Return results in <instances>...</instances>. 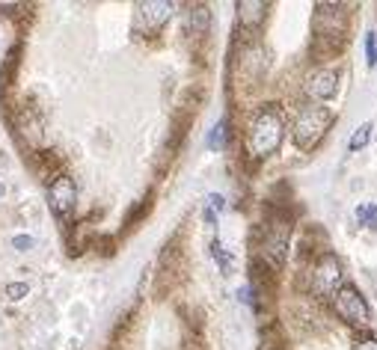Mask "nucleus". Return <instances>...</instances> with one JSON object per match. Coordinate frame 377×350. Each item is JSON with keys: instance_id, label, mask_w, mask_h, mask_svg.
Instances as JSON below:
<instances>
[{"instance_id": "nucleus-18", "label": "nucleus", "mask_w": 377, "mask_h": 350, "mask_svg": "<svg viewBox=\"0 0 377 350\" xmlns=\"http://www.w3.org/2000/svg\"><path fill=\"white\" fill-rule=\"evenodd\" d=\"M205 202H208V208L214 211V214H217V211H226V199H223L220 193H208Z\"/></svg>"}, {"instance_id": "nucleus-19", "label": "nucleus", "mask_w": 377, "mask_h": 350, "mask_svg": "<svg viewBox=\"0 0 377 350\" xmlns=\"http://www.w3.org/2000/svg\"><path fill=\"white\" fill-rule=\"evenodd\" d=\"M354 350H377V339H359Z\"/></svg>"}, {"instance_id": "nucleus-5", "label": "nucleus", "mask_w": 377, "mask_h": 350, "mask_svg": "<svg viewBox=\"0 0 377 350\" xmlns=\"http://www.w3.org/2000/svg\"><path fill=\"white\" fill-rule=\"evenodd\" d=\"M48 202H51V211L57 217H69L74 211V202H78V187L69 175H57L54 184L48 187Z\"/></svg>"}, {"instance_id": "nucleus-16", "label": "nucleus", "mask_w": 377, "mask_h": 350, "mask_svg": "<svg viewBox=\"0 0 377 350\" xmlns=\"http://www.w3.org/2000/svg\"><path fill=\"white\" fill-rule=\"evenodd\" d=\"M205 27H208V9L199 6V9L193 12V36H199Z\"/></svg>"}, {"instance_id": "nucleus-13", "label": "nucleus", "mask_w": 377, "mask_h": 350, "mask_svg": "<svg viewBox=\"0 0 377 350\" xmlns=\"http://www.w3.org/2000/svg\"><path fill=\"white\" fill-rule=\"evenodd\" d=\"M211 255H214V258L220 261V270H223V273H229V270H232V255L226 253V246L217 241V237L211 241Z\"/></svg>"}, {"instance_id": "nucleus-9", "label": "nucleus", "mask_w": 377, "mask_h": 350, "mask_svg": "<svg viewBox=\"0 0 377 350\" xmlns=\"http://www.w3.org/2000/svg\"><path fill=\"white\" fill-rule=\"evenodd\" d=\"M268 9H270V4H261V0L249 4V0H244V4H238V15H241V24H244V27L253 30V27H259V24L265 21Z\"/></svg>"}, {"instance_id": "nucleus-2", "label": "nucleus", "mask_w": 377, "mask_h": 350, "mask_svg": "<svg viewBox=\"0 0 377 350\" xmlns=\"http://www.w3.org/2000/svg\"><path fill=\"white\" fill-rule=\"evenodd\" d=\"M330 122H333V113L321 104H309L306 110H300V116L294 122V146L312 148L324 136V131L330 128Z\"/></svg>"}, {"instance_id": "nucleus-10", "label": "nucleus", "mask_w": 377, "mask_h": 350, "mask_svg": "<svg viewBox=\"0 0 377 350\" xmlns=\"http://www.w3.org/2000/svg\"><path fill=\"white\" fill-rule=\"evenodd\" d=\"M371 134H374V125L371 122H362L359 128L354 131V136L348 140V152H362V148L371 143Z\"/></svg>"}, {"instance_id": "nucleus-8", "label": "nucleus", "mask_w": 377, "mask_h": 350, "mask_svg": "<svg viewBox=\"0 0 377 350\" xmlns=\"http://www.w3.org/2000/svg\"><path fill=\"white\" fill-rule=\"evenodd\" d=\"M172 4H140L137 6V18H140V24L146 30H158V27H163L170 18H172Z\"/></svg>"}, {"instance_id": "nucleus-17", "label": "nucleus", "mask_w": 377, "mask_h": 350, "mask_svg": "<svg viewBox=\"0 0 377 350\" xmlns=\"http://www.w3.org/2000/svg\"><path fill=\"white\" fill-rule=\"evenodd\" d=\"M33 244H36V241H33L30 234H15V237H12V246H15L18 253H27V249H30Z\"/></svg>"}, {"instance_id": "nucleus-20", "label": "nucleus", "mask_w": 377, "mask_h": 350, "mask_svg": "<svg viewBox=\"0 0 377 350\" xmlns=\"http://www.w3.org/2000/svg\"><path fill=\"white\" fill-rule=\"evenodd\" d=\"M203 220L208 223V226H217V214H214V211H211L208 205H205V211H203Z\"/></svg>"}, {"instance_id": "nucleus-4", "label": "nucleus", "mask_w": 377, "mask_h": 350, "mask_svg": "<svg viewBox=\"0 0 377 350\" xmlns=\"http://www.w3.org/2000/svg\"><path fill=\"white\" fill-rule=\"evenodd\" d=\"M288 223L285 220H273L265 226V234H261V244H259V253L261 258L268 261V267H280L285 261L288 253Z\"/></svg>"}, {"instance_id": "nucleus-6", "label": "nucleus", "mask_w": 377, "mask_h": 350, "mask_svg": "<svg viewBox=\"0 0 377 350\" xmlns=\"http://www.w3.org/2000/svg\"><path fill=\"white\" fill-rule=\"evenodd\" d=\"M342 285H345L342 282V261H338L333 253H327L315 267V291L321 297H333Z\"/></svg>"}, {"instance_id": "nucleus-12", "label": "nucleus", "mask_w": 377, "mask_h": 350, "mask_svg": "<svg viewBox=\"0 0 377 350\" xmlns=\"http://www.w3.org/2000/svg\"><path fill=\"white\" fill-rule=\"evenodd\" d=\"M357 220H359V226L377 229V205H374V202L359 205V208H357Z\"/></svg>"}, {"instance_id": "nucleus-21", "label": "nucleus", "mask_w": 377, "mask_h": 350, "mask_svg": "<svg viewBox=\"0 0 377 350\" xmlns=\"http://www.w3.org/2000/svg\"><path fill=\"white\" fill-rule=\"evenodd\" d=\"M238 294H241V300H244V303H253V297H249V288H241Z\"/></svg>"}, {"instance_id": "nucleus-7", "label": "nucleus", "mask_w": 377, "mask_h": 350, "mask_svg": "<svg viewBox=\"0 0 377 350\" xmlns=\"http://www.w3.org/2000/svg\"><path fill=\"white\" fill-rule=\"evenodd\" d=\"M306 98H312L315 104H324L338 92V71L336 69H318L312 71L306 78V86H303Z\"/></svg>"}, {"instance_id": "nucleus-22", "label": "nucleus", "mask_w": 377, "mask_h": 350, "mask_svg": "<svg viewBox=\"0 0 377 350\" xmlns=\"http://www.w3.org/2000/svg\"><path fill=\"white\" fill-rule=\"evenodd\" d=\"M0 196H4V184H0Z\"/></svg>"}, {"instance_id": "nucleus-15", "label": "nucleus", "mask_w": 377, "mask_h": 350, "mask_svg": "<svg viewBox=\"0 0 377 350\" xmlns=\"http://www.w3.org/2000/svg\"><path fill=\"white\" fill-rule=\"evenodd\" d=\"M366 62L371 69L377 66V33H366Z\"/></svg>"}, {"instance_id": "nucleus-1", "label": "nucleus", "mask_w": 377, "mask_h": 350, "mask_svg": "<svg viewBox=\"0 0 377 350\" xmlns=\"http://www.w3.org/2000/svg\"><path fill=\"white\" fill-rule=\"evenodd\" d=\"M282 136H285V119L282 113L276 110L273 104L259 107V113L249 122V131H247V148L253 158H270L276 148L282 146Z\"/></svg>"}, {"instance_id": "nucleus-3", "label": "nucleus", "mask_w": 377, "mask_h": 350, "mask_svg": "<svg viewBox=\"0 0 377 350\" xmlns=\"http://www.w3.org/2000/svg\"><path fill=\"white\" fill-rule=\"evenodd\" d=\"M333 306L338 312V318L357 323V327H369L371 323V306L357 285H342V288L333 294Z\"/></svg>"}, {"instance_id": "nucleus-14", "label": "nucleus", "mask_w": 377, "mask_h": 350, "mask_svg": "<svg viewBox=\"0 0 377 350\" xmlns=\"http://www.w3.org/2000/svg\"><path fill=\"white\" fill-rule=\"evenodd\" d=\"M30 294V285L27 282H9L6 285V297L12 300V303H15V300H24Z\"/></svg>"}, {"instance_id": "nucleus-11", "label": "nucleus", "mask_w": 377, "mask_h": 350, "mask_svg": "<svg viewBox=\"0 0 377 350\" xmlns=\"http://www.w3.org/2000/svg\"><path fill=\"white\" fill-rule=\"evenodd\" d=\"M226 136H229V131H226V122H217L214 128H211V134H208L205 146L211 148V152H220V148L226 146Z\"/></svg>"}]
</instances>
